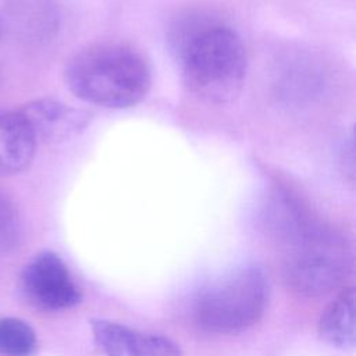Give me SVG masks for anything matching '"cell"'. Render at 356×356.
<instances>
[{"label":"cell","mask_w":356,"mask_h":356,"mask_svg":"<svg viewBox=\"0 0 356 356\" xmlns=\"http://www.w3.org/2000/svg\"><path fill=\"white\" fill-rule=\"evenodd\" d=\"M65 82L81 100L106 107L138 104L152 85V70L135 47L103 42L76 53L65 68Z\"/></svg>","instance_id":"1"},{"label":"cell","mask_w":356,"mask_h":356,"mask_svg":"<svg viewBox=\"0 0 356 356\" xmlns=\"http://www.w3.org/2000/svg\"><path fill=\"white\" fill-rule=\"evenodd\" d=\"M185 85L199 99L227 104L241 92L246 75V53L241 38L221 24H202L181 43Z\"/></svg>","instance_id":"2"},{"label":"cell","mask_w":356,"mask_h":356,"mask_svg":"<svg viewBox=\"0 0 356 356\" xmlns=\"http://www.w3.org/2000/svg\"><path fill=\"white\" fill-rule=\"evenodd\" d=\"M284 232L282 273L299 295H327L349 274L350 253L337 235L298 221L285 222Z\"/></svg>","instance_id":"3"},{"label":"cell","mask_w":356,"mask_h":356,"mask_svg":"<svg viewBox=\"0 0 356 356\" xmlns=\"http://www.w3.org/2000/svg\"><path fill=\"white\" fill-rule=\"evenodd\" d=\"M268 295V280L260 267L235 270L197 298L193 309L196 324L216 334L242 332L261 318Z\"/></svg>","instance_id":"4"},{"label":"cell","mask_w":356,"mask_h":356,"mask_svg":"<svg viewBox=\"0 0 356 356\" xmlns=\"http://www.w3.org/2000/svg\"><path fill=\"white\" fill-rule=\"evenodd\" d=\"M21 280L26 296L42 309H70L81 300V289L67 264L53 252L33 257L25 266Z\"/></svg>","instance_id":"5"},{"label":"cell","mask_w":356,"mask_h":356,"mask_svg":"<svg viewBox=\"0 0 356 356\" xmlns=\"http://www.w3.org/2000/svg\"><path fill=\"white\" fill-rule=\"evenodd\" d=\"M92 332L104 356H182L181 348L170 338L115 321L93 320Z\"/></svg>","instance_id":"6"},{"label":"cell","mask_w":356,"mask_h":356,"mask_svg":"<svg viewBox=\"0 0 356 356\" xmlns=\"http://www.w3.org/2000/svg\"><path fill=\"white\" fill-rule=\"evenodd\" d=\"M36 142H61L81 134L90 122V113L53 99H40L18 110Z\"/></svg>","instance_id":"7"},{"label":"cell","mask_w":356,"mask_h":356,"mask_svg":"<svg viewBox=\"0 0 356 356\" xmlns=\"http://www.w3.org/2000/svg\"><path fill=\"white\" fill-rule=\"evenodd\" d=\"M36 145L19 111H0V177L25 170L33 159Z\"/></svg>","instance_id":"8"},{"label":"cell","mask_w":356,"mask_h":356,"mask_svg":"<svg viewBox=\"0 0 356 356\" xmlns=\"http://www.w3.org/2000/svg\"><path fill=\"white\" fill-rule=\"evenodd\" d=\"M320 338L338 349L355 346V291L343 289L323 312L318 321Z\"/></svg>","instance_id":"9"},{"label":"cell","mask_w":356,"mask_h":356,"mask_svg":"<svg viewBox=\"0 0 356 356\" xmlns=\"http://www.w3.org/2000/svg\"><path fill=\"white\" fill-rule=\"evenodd\" d=\"M36 332L17 317L0 318V355L29 356L36 349Z\"/></svg>","instance_id":"10"},{"label":"cell","mask_w":356,"mask_h":356,"mask_svg":"<svg viewBox=\"0 0 356 356\" xmlns=\"http://www.w3.org/2000/svg\"><path fill=\"white\" fill-rule=\"evenodd\" d=\"M19 217L14 203L0 191V254L10 252L19 238Z\"/></svg>","instance_id":"11"},{"label":"cell","mask_w":356,"mask_h":356,"mask_svg":"<svg viewBox=\"0 0 356 356\" xmlns=\"http://www.w3.org/2000/svg\"><path fill=\"white\" fill-rule=\"evenodd\" d=\"M1 32H3V25H1V19H0V38H1Z\"/></svg>","instance_id":"12"}]
</instances>
